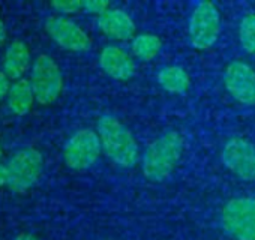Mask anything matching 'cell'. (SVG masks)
<instances>
[{"mask_svg":"<svg viewBox=\"0 0 255 240\" xmlns=\"http://www.w3.org/2000/svg\"><path fill=\"white\" fill-rule=\"evenodd\" d=\"M161 50V41L155 35H140L132 42L134 54L141 60H152Z\"/></svg>","mask_w":255,"mask_h":240,"instance_id":"2e32d148","label":"cell"},{"mask_svg":"<svg viewBox=\"0 0 255 240\" xmlns=\"http://www.w3.org/2000/svg\"><path fill=\"white\" fill-rule=\"evenodd\" d=\"M30 84L35 99L42 105L53 104L59 98L63 87V78L57 63L50 56L41 54L35 60Z\"/></svg>","mask_w":255,"mask_h":240,"instance_id":"277c9868","label":"cell"},{"mask_svg":"<svg viewBox=\"0 0 255 240\" xmlns=\"http://www.w3.org/2000/svg\"><path fill=\"white\" fill-rule=\"evenodd\" d=\"M15 240H39V239L32 236V234H29V233H21V234H18L15 237Z\"/></svg>","mask_w":255,"mask_h":240,"instance_id":"603a6c76","label":"cell"},{"mask_svg":"<svg viewBox=\"0 0 255 240\" xmlns=\"http://www.w3.org/2000/svg\"><path fill=\"white\" fill-rule=\"evenodd\" d=\"M219 27H221V17L218 8L204 0L200 2L189 21V39L191 44L198 48V50H207L210 48L219 35Z\"/></svg>","mask_w":255,"mask_h":240,"instance_id":"8992f818","label":"cell"},{"mask_svg":"<svg viewBox=\"0 0 255 240\" xmlns=\"http://www.w3.org/2000/svg\"><path fill=\"white\" fill-rule=\"evenodd\" d=\"M51 6L63 14H74L83 11V0H54Z\"/></svg>","mask_w":255,"mask_h":240,"instance_id":"ac0fdd59","label":"cell"},{"mask_svg":"<svg viewBox=\"0 0 255 240\" xmlns=\"http://www.w3.org/2000/svg\"><path fill=\"white\" fill-rule=\"evenodd\" d=\"M222 162L237 177L255 182V146L243 138H231L222 149Z\"/></svg>","mask_w":255,"mask_h":240,"instance_id":"ba28073f","label":"cell"},{"mask_svg":"<svg viewBox=\"0 0 255 240\" xmlns=\"http://www.w3.org/2000/svg\"><path fill=\"white\" fill-rule=\"evenodd\" d=\"M98 27L110 38L126 41L135 35V24L132 18L120 9H108L98 17Z\"/></svg>","mask_w":255,"mask_h":240,"instance_id":"7c38bea8","label":"cell"},{"mask_svg":"<svg viewBox=\"0 0 255 240\" xmlns=\"http://www.w3.org/2000/svg\"><path fill=\"white\" fill-rule=\"evenodd\" d=\"M30 66V51L23 41H14L9 44L5 53L3 72L9 80H21L23 74Z\"/></svg>","mask_w":255,"mask_h":240,"instance_id":"4fadbf2b","label":"cell"},{"mask_svg":"<svg viewBox=\"0 0 255 240\" xmlns=\"http://www.w3.org/2000/svg\"><path fill=\"white\" fill-rule=\"evenodd\" d=\"M101 149V140L96 132L92 129H80L65 144V164L75 171L87 170L96 162Z\"/></svg>","mask_w":255,"mask_h":240,"instance_id":"52a82bcc","label":"cell"},{"mask_svg":"<svg viewBox=\"0 0 255 240\" xmlns=\"http://www.w3.org/2000/svg\"><path fill=\"white\" fill-rule=\"evenodd\" d=\"M224 231L236 240H255V198H234L221 213Z\"/></svg>","mask_w":255,"mask_h":240,"instance_id":"3957f363","label":"cell"},{"mask_svg":"<svg viewBox=\"0 0 255 240\" xmlns=\"http://www.w3.org/2000/svg\"><path fill=\"white\" fill-rule=\"evenodd\" d=\"M158 83L170 93L183 95L189 89V75L179 66H167L158 72Z\"/></svg>","mask_w":255,"mask_h":240,"instance_id":"9a60e30c","label":"cell"},{"mask_svg":"<svg viewBox=\"0 0 255 240\" xmlns=\"http://www.w3.org/2000/svg\"><path fill=\"white\" fill-rule=\"evenodd\" d=\"M0 156H2V147H0Z\"/></svg>","mask_w":255,"mask_h":240,"instance_id":"cb8c5ba5","label":"cell"},{"mask_svg":"<svg viewBox=\"0 0 255 240\" xmlns=\"http://www.w3.org/2000/svg\"><path fill=\"white\" fill-rule=\"evenodd\" d=\"M239 38L243 50L249 54H255V14H248L242 18Z\"/></svg>","mask_w":255,"mask_h":240,"instance_id":"e0dca14e","label":"cell"},{"mask_svg":"<svg viewBox=\"0 0 255 240\" xmlns=\"http://www.w3.org/2000/svg\"><path fill=\"white\" fill-rule=\"evenodd\" d=\"M0 186H9V170L5 164H0Z\"/></svg>","mask_w":255,"mask_h":240,"instance_id":"44dd1931","label":"cell"},{"mask_svg":"<svg viewBox=\"0 0 255 240\" xmlns=\"http://www.w3.org/2000/svg\"><path fill=\"white\" fill-rule=\"evenodd\" d=\"M225 87L242 104H255V72L243 62H231L225 69Z\"/></svg>","mask_w":255,"mask_h":240,"instance_id":"30bf717a","label":"cell"},{"mask_svg":"<svg viewBox=\"0 0 255 240\" xmlns=\"http://www.w3.org/2000/svg\"><path fill=\"white\" fill-rule=\"evenodd\" d=\"M183 152V138L176 131H168L155 140L144 153L143 174L152 182L165 180L176 168Z\"/></svg>","mask_w":255,"mask_h":240,"instance_id":"7a4b0ae2","label":"cell"},{"mask_svg":"<svg viewBox=\"0 0 255 240\" xmlns=\"http://www.w3.org/2000/svg\"><path fill=\"white\" fill-rule=\"evenodd\" d=\"M11 90V84H9V78L5 72L0 71V99H3Z\"/></svg>","mask_w":255,"mask_h":240,"instance_id":"ffe728a7","label":"cell"},{"mask_svg":"<svg viewBox=\"0 0 255 240\" xmlns=\"http://www.w3.org/2000/svg\"><path fill=\"white\" fill-rule=\"evenodd\" d=\"M45 30L56 44L69 51H87L92 45L89 35L65 17H50L45 21Z\"/></svg>","mask_w":255,"mask_h":240,"instance_id":"9c48e42d","label":"cell"},{"mask_svg":"<svg viewBox=\"0 0 255 240\" xmlns=\"http://www.w3.org/2000/svg\"><path fill=\"white\" fill-rule=\"evenodd\" d=\"M98 135L105 155L120 167L129 168L138 161V146L132 134L110 114L98 120Z\"/></svg>","mask_w":255,"mask_h":240,"instance_id":"6da1fadb","label":"cell"},{"mask_svg":"<svg viewBox=\"0 0 255 240\" xmlns=\"http://www.w3.org/2000/svg\"><path fill=\"white\" fill-rule=\"evenodd\" d=\"M83 11L102 15L108 11V2L107 0H83Z\"/></svg>","mask_w":255,"mask_h":240,"instance_id":"d6986e66","label":"cell"},{"mask_svg":"<svg viewBox=\"0 0 255 240\" xmlns=\"http://www.w3.org/2000/svg\"><path fill=\"white\" fill-rule=\"evenodd\" d=\"M6 41V29H5V24L3 21L0 20V47H2Z\"/></svg>","mask_w":255,"mask_h":240,"instance_id":"7402d4cb","label":"cell"},{"mask_svg":"<svg viewBox=\"0 0 255 240\" xmlns=\"http://www.w3.org/2000/svg\"><path fill=\"white\" fill-rule=\"evenodd\" d=\"M42 168V155L36 149L26 147L15 152L8 162L9 188L15 192H26L38 182Z\"/></svg>","mask_w":255,"mask_h":240,"instance_id":"5b68a950","label":"cell"},{"mask_svg":"<svg viewBox=\"0 0 255 240\" xmlns=\"http://www.w3.org/2000/svg\"><path fill=\"white\" fill-rule=\"evenodd\" d=\"M99 65L114 80H129L135 71L132 59L116 45H108L102 50Z\"/></svg>","mask_w":255,"mask_h":240,"instance_id":"8fae6325","label":"cell"},{"mask_svg":"<svg viewBox=\"0 0 255 240\" xmlns=\"http://www.w3.org/2000/svg\"><path fill=\"white\" fill-rule=\"evenodd\" d=\"M35 101V95L32 90L30 81L21 78L11 84V90L8 93V107L15 116H24L30 111Z\"/></svg>","mask_w":255,"mask_h":240,"instance_id":"5bb4252c","label":"cell"}]
</instances>
